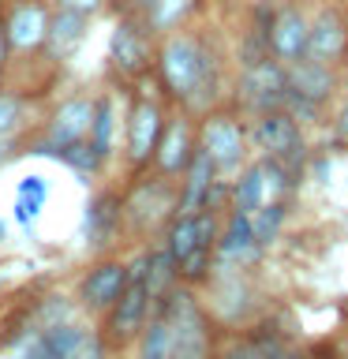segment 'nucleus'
I'll list each match as a JSON object with an SVG mask.
<instances>
[{
    "instance_id": "nucleus-1",
    "label": "nucleus",
    "mask_w": 348,
    "mask_h": 359,
    "mask_svg": "<svg viewBox=\"0 0 348 359\" xmlns=\"http://www.w3.org/2000/svg\"><path fill=\"white\" fill-rule=\"evenodd\" d=\"M154 75H157L161 94L173 101V105L187 109L191 116L210 112L213 101H218V86H221L218 53H213V45L191 27L157 38Z\"/></svg>"
},
{
    "instance_id": "nucleus-2",
    "label": "nucleus",
    "mask_w": 348,
    "mask_h": 359,
    "mask_svg": "<svg viewBox=\"0 0 348 359\" xmlns=\"http://www.w3.org/2000/svg\"><path fill=\"white\" fill-rule=\"evenodd\" d=\"M168 322V355L173 359H210L213 355V325L187 285H173L161 299L150 303Z\"/></svg>"
},
{
    "instance_id": "nucleus-3",
    "label": "nucleus",
    "mask_w": 348,
    "mask_h": 359,
    "mask_svg": "<svg viewBox=\"0 0 348 359\" xmlns=\"http://www.w3.org/2000/svg\"><path fill=\"white\" fill-rule=\"evenodd\" d=\"M176 195H180L176 180L154 172V168L139 172L135 184L128 187V195H120V202H123V229H131L135 236L165 229L168 217L176 213Z\"/></svg>"
},
{
    "instance_id": "nucleus-4",
    "label": "nucleus",
    "mask_w": 348,
    "mask_h": 359,
    "mask_svg": "<svg viewBox=\"0 0 348 359\" xmlns=\"http://www.w3.org/2000/svg\"><path fill=\"white\" fill-rule=\"evenodd\" d=\"M199 146L210 154L218 176H236L247 165V128L236 109H210L199 116Z\"/></svg>"
},
{
    "instance_id": "nucleus-5",
    "label": "nucleus",
    "mask_w": 348,
    "mask_h": 359,
    "mask_svg": "<svg viewBox=\"0 0 348 359\" xmlns=\"http://www.w3.org/2000/svg\"><path fill=\"white\" fill-rule=\"evenodd\" d=\"M165 120H168V112H165L161 97L135 94L131 109H128V123H123V157H128L131 176H139L150 168L157 139H161V131H165Z\"/></svg>"
},
{
    "instance_id": "nucleus-6",
    "label": "nucleus",
    "mask_w": 348,
    "mask_h": 359,
    "mask_svg": "<svg viewBox=\"0 0 348 359\" xmlns=\"http://www.w3.org/2000/svg\"><path fill=\"white\" fill-rule=\"evenodd\" d=\"M154 56H157V34L146 27L142 15L120 11L112 38H109V64L123 79H146L154 72Z\"/></svg>"
},
{
    "instance_id": "nucleus-7",
    "label": "nucleus",
    "mask_w": 348,
    "mask_h": 359,
    "mask_svg": "<svg viewBox=\"0 0 348 359\" xmlns=\"http://www.w3.org/2000/svg\"><path fill=\"white\" fill-rule=\"evenodd\" d=\"M247 142H251L262 157H277L288 172H296V157L303 161V131L285 109L255 112L251 128H247Z\"/></svg>"
},
{
    "instance_id": "nucleus-8",
    "label": "nucleus",
    "mask_w": 348,
    "mask_h": 359,
    "mask_svg": "<svg viewBox=\"0 0 348 359\" xmlns=\"http://www.w3.org/2000/svg\"><path fill=\"white\" fill-rule=\"evenodd\" d=\"M53 4L49 0H4L0 8V30H4L11 56H34L45 45Z\"/></svg>"
},
{
    "instance_id": "nucleus-9",
    "label": "nucleus",
    "mask_w": 348,
    "mask_h": 359,
    "mask_svg": "<svg viewBox=\"0 0 348 359\" xmlns=\"http://www.w3.org/2000/svg\"><path fill=\"white\" fill-rule=\"evenodd\" d=\"M288 94V79H285V64L274 60V56H262V60L247 64L240 72V83H236V109L243 112H269L281 109Z\"/></svg>"
},
{
    "instance_id": "nucleus-10",
    "label": "nucleus",
    "mask_w": 348,
    "mask_h": 359,
    "mask_svg": "<svg viewBox=\"0 0 348 359\" xmlns=\"http://www.w3.org/2000/svg\"><path fill=\"white\" fill-rule=\"evenodd\" d=\"M150 318V288H146V273H131L116 303L105 311V344H131L139 341L142 325Z\"/></svg>"
},
{
    "instance_id": "nucleus-11",
    "label": "nucleus",
    "mask_w": 348,
    "mask_h": 359,
    "mask_svg": "<svg viewBox=\"0 0 348 359\" xmlns=\"http://www.w3.org/2000/svg\"><path fill=\"white\" fill-rule=\"evenodd\" d=\"M262 38H266V49L274 60H281V64L300 60V56H307L311 15L303 11L300 0H281V4H274V15H269Z\"/></svg>"
},
{
    "instance_id": "nucleus-12",
    "label": "nucleus",
    "mask_w": 348,
    "mask_h": 359,
    "mask_svg": "<svg viewBox=\"0 0 348 359\" xmlns=\"http://www.w3.org/2000/svg\"><path fill=\"white\" fill-rule=\"evenodd\" d=\"M195 150H199V123H195V116H191L187 109H180V112H173V116L165 120V131H161V139H157L150 168L161 172V176H168V180H180V172L187 168V161H191Z\"/></svg>"
},
{
    "instance_id": "nucleus-13",
    "label": "nucleus",
    "mask_w": 348,
    "mask_h": 359,
    "mask_svg": "<svg viewBox=\"0 0 348 359\" xmlns=\"http://www.w3.org/2000/svg\"><path fill=\"white\" fill-rule=\"evenodd\" d=\"M90 120H94V97H67V101H60V105L49 112V120H45L41 139L27 142V154L41 150V146H67V142L86 139Z\"/></svg>"
},
{
    "instance_id": "nucleus-14",
    "label": "nucleus",
    "mask_w": 348,
    "mask_h": 359,
    "mask_svg": "<svg viewBox=\"0 0 348 359\" xmlns=\"http://www.w3.org/2000/svg\"><path fill=\"white\" fill-rule=\"evenodd\" d=\"M307 56L333 67L348 64V15L341 4H319V11L311 15Z\"/></svg>"
},
{
    "instance_id": "nucleus-15",
    "label": "nucleus",
    "mask_w": 348,
    "mask_h": 359,
    "mask_svg": "<svg viewBox=\"0 0 348 359\" xmlns=\"http://www.w3.org/2000/svg\"><path fill=\"white\" fill-rule=\"evenodd\" d=\"M128 277H131V269L123 258H101V262H94L83 273V280H79V299H83V307L94 311V314H105L123 292Z\"/></svg>"
},
{
    "instance_id": "nucleus-16",
    "label": "nucleus",
    "mask_w": 348,
    "mask_h": 359,
    "mask_svg": "<svg viewBox=\"0 0 348 359\" xmlns=\"http://www.w3.org/2000/svg\"><path fill=\"white\" fill-rule=\"evenodd\" d=\"M285 79L288 90L303 101H314V105H326L337 90H341V72L333 64H322L314 56H300V60L285 64Z\"/></svg>"
},
{
    "instance_id": "nucleus-17",
    "label": "nucleus",
    "mask_w": 348,
    "mask_h": 359,
    "mask_svg": "<svg viewBox=\"0 0 348 359\" xmlns=\"http://www.w3.org/2000/svg\"><path fill=\"white\" fill-rule=\"evenodd\" d=\"M258 240H255V229H251V213H240V210H229L221 221V236H218V258L225 266H247L258 258Z\"/></svg>"
},
{
    "instance_id": "nucleus-18",
    "label": "nucleus",
    "mask_w": 348,
    "mask_h": 359,
    "mask_svg": "<svg viewBox=\"0 0 348 359\" xmlns=\"http://www.w3.org/2000/svg\"><path fill=\"white\" fill-rule=\"evenodd\" d=\"M83 229H86V247L105 251V247L116 243V236L123 229V202H120L116 191H101V195L90 198Z\"/></svg>"
},
{
    "instance_id": "nucleus-19",
    "label": "nucleus",
    "mask_w": 348,
    "mask_h": 359,
    "mask_svg": "<svg viewBox=\"0 0 348 359\" xmlns=\"http://www.w3.org/2000/svg\"><path fill=\"white\" fill-rule=\"evenodd\" d=\"M86 30H90V19L86 15H75V11H64V8H53L49 15V30H45V45L41 53L49 56L53 64H64L79 45L86 41Z\"/></svg>"
},
{
    "instance_id": "nucleus-20",
    "label": "nucleus",
    "mask_w": 348,
    "mask_h": 359,
    "mask_svg": "<svg viewBox=\"0 0 348 359\" xmlns=\"http://www.w3.org/2000/svg\"><path fill=\"white\" fill-rule=\"evenodd\" d=\"M213 180H218V168H213L210 154L199 146V150L191 154L187 168L180 172L176 213H195V210H202V198H206V191H210V184H213Z\"/></svg>"
},
{
    "instance_id": "nucleus-21",
    "label": "nucleus",
    "mask_w": 348,
    "mask_h": 359,
    "mask_svg": "<svg viewBox=\"0 0 348 359\" xmlns=\"http://www.w3.org/2000/svg\"><path fill=\"white\" fill-rule=\"evenodd\" d=\"M199 8H202V0H150V8L142 11V19L157 38H165V34H173V30L191 27V19L199 15Z\"/></svg>"
},
{
    "instance_id": "nucleus-22",
    "label": "nucleus",
    "mask_w": 348,
    "mask_h": 359,
    "mask_svg": "<svg viewBox=\"0 0 348 359\" xmlns=\"http://www.w3.org/2000/svg\"><path fill=\"white\" fill-rule=\"evenodd\" d=\"M90 146L101 161H109L112 150H116V101L112 94H98L94 97V120H90Z\"/></svg>"
},
{
    "instance_id": "nucleus-23",
    "label": "nucleus",
    "mask_w": 348,
    "mask_h": 359,
    "mask_svg": "<svg viewBox=\"0 0 348 359\" xmlns=\"http://www.w3.org/2000/svg\"><path fill=\"white\" fill-rule=\"evenodd\" d=\"M266 202V176H262V161L255 165H243L232 180V206L229 210H240V213H255L258 206Z\"/></svg>"
},
{
    "instance_id": "nucleus-24",
    "label": "nucleus",
    "mask_w": 348,
    "mask_h": 359,
    "mask_svg": "<svg viewBox=\"0 0 348 359\" xmlns=\"http://www.w3.org/2000/svg\"><path fill=\"white\" fill-rule=\"evenodd\" d=\"M34 154H38V157H53V161L67 165L79 176H94V172H101V165H105L94 154L90 139H79V142H67V146H41V150H34Z\"/></svg>"
},
{
    "instance_id": "nucleus-25",
    "label": "nucleus",
    "mask_w": 348,
    "mask_h": 359,
    "mask_svg": "<svg viewBox=\"0 0 348 359\" xmlns=\"http://www.w3.org/2000/svg\"><path fill=\"white\" fill-rule=\"evenodd\" d=\"M173 285H180L176 280V258L165 251V247H150V258H146V288H150V303L161 299Z\"/></svg>"
},
{
    "instance_id": "nucleus-26",
    "label": "nucleus",
    "mask_w": 348,
    "mask_h": 359,
    "mask_svg": "<svg viewBox=\"0 0 348 359\" xmlns=\"http://www.w3.org/2000/svg\"><path fill=\"white\" fill-rule=\"evenodd\" d=\"M285 217H288V202H285V198H269V202H262V206L251 213V229H255L258 247H269V243L277 240V232H281V224H285Z\"/></svg>"
},
{
    "instance_id": "nucleus-27",
    "label": "nucleus",
    "mask_w": 348,
    "mask_h": 359,
    "mask_svg": "<svg viewBox=\"0 0 348 359\" xmlns=\"http://www.w3.org/2000/svg\"><path fill=\"white\" fill-rule=\"evenodd\" d=\"M139 359H168V322L161 311H150L139 333Z\"/></svg>"
},
{
    "instance_id": "nucleus-28",
    "label": "nucleus",
    "mask_w": 348,
    "mask_h": 359,
    "mask_svg": "<svg viewBox=\"0 0 348 359\" xmlns=\"http://www.w3.org/2000/svg\"><path fill=\"white\" fill-rule=\"evenodd\" d=\"M22 120H27V97L0 86V135H19Z\"/></svg>"
},
{
    "instance_id": "nucleus-29",
    "label": "nucleus",
    "mask_w": 348,
    "mask_h": 359,
    "mask_svg": "<svg viewBox=\"0 0 348 359\" xmlns=\"http://www.w3.org/2000/svg\"><path fill=\"white\" fill-rule=\"evenodd\" d=\"M105 352H109L105 337L94 333V330H83V337L75 341V348L67 352V359H105Z\"/></svg>"
},
{
    "instance_id": "nucleus-30",
    "label": "nucleus",
    "mask_w": 348,
    "mask_h": 359,
    "mask_svg": "<svg viewBox=\"0 0 348 359\" xmlns=\"http://www.w3.org/2000/svg\"><path fill=\"white\" fill-rule=\"evenodd\" d=\"M202 206L213 210V213H229V206H232V180H225V176L213 180L206 198H202Z\"/></svg>"
},
{
    "instance_id": "nucleus-31",
    "label": "nucleus",
    "mask_w": 348,
    "mask_h": 359,
    "mask_svg": "<svg viewBox=\"0 0 348 359\" xmlns=\"http://www.w3.org/2000/svg\"><path fill=\"white\" fill-rule=\"evenodd\" d=\"M53 8H64V11H75V15L98 19L101 11L109 8V0H53Z\"/></svg>"
},
{
    "instance_id": "nucleus-32",
    "label": "nucleus",
    "mask_w": 348,
    "mask_h": 359,
    "mask_svg": "<svg viewBox=\"0 0 348 359\" xmlns=\"http://www.w3.org/2000/svg\"><path fill=\"white\" fill-rule=\"evenodd\" d=\"M45 202H49V198H38V195H19V202H15V221L30 229V224L38 221V213H41Z\"/></svg>"
},
{
    "instance_id": "nucleus-33",
    "label": "nucleus",
    "mask_w": 348,
    "mask_h": 359,
    "mask_svg": "<svg viewBox=\"0 0 348 359\" xmlns=\"http://www.w3.org/2000/svg\"><path fill=\"white\" fill-rule=\"evenodd\" d=\"M19 195H38V198H49V184L41 176H22L19 180Z\"/></svg>"
},
{
    "instance_id": "nucleus-34",
    "label": "nucleus",
    "mask_w": 348,
    "mask_h": 359,
    "mask_svg": "<svg viewBox=\"0 0 348 359\" xmlns=\"http://www.w3.org/2000/svg\"><path fill=\"white\" fill-rule=\"evenodd\" d=\"M19 146H22V142H19V135H0V168H4L15 154H22Z\"/></svg>"
},
{
    "instance_id": "nucleus-35",
    "label": "nucleus",
    "mask_w": 348,
    "mask_h": 359,
    "mask_svg": "<svg viewBox=\"0 0 348 359\" xmlns=\"http://www.w3.org/2000/svg\"><path fill=\"white\" fill-rule=\"evenodd\" d=\"M337 131H341V135H348V109L341 112V123H337Z\"/></svg>"
},
{
    "instance_id": "nucleus-36",
    "label": "nucleus",
    "mask_w": 348,
    "mask_h": 359,
    "mask_svg": "<svg viewBox=\"0 0 348 359\" xmlns=\"http://www.w3.org/2000/svg\"><path fill=\"white\" fill-rule=\"evenodd\" d=\"M4 232H8V229H4V221H0V240H4Z\"/></svg>"
},
{
    "instance_id": "nucleus-37",
    "label": "nucleus",
    "mask_w": 348,
    "mask_h": 359,
    "mask_svg": "<svg viewBox=\"0 0 348 359\" xmlns=\"http://www.w3.org/2000/svg\"><path fill=\"white\" fill-rule=\"evenodd\" d=\"M274 4H281V0H274Z\"/></svg>"
},
{
    "instance_id": "nucleus-38",
    "label": "nucleus",
    "mask_w": 348,
    "mask_h": 359,
    "mask_svg": "<svg viewBox=\"0 0 348 359\" xmlns=\"http://www.w3.org/2000/svg\"><path fill=\"white\" fill-rule=\"evenodd\" d=\"M168 359H173V355H168Z\"/></svg>"
}]
</instances>
